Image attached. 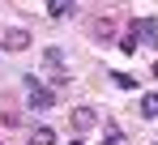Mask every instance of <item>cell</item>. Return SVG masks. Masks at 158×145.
<instances>
[{
    "instance_id": "10",
    "label": "cell",
    "mask_w": 158,
    "mask_h": 145,
    "mask_svg": "<svg viewBox=\"0 0 158 145\" xmlns=\"http://www.w3.org/2000/svg\"><path fill=\"white\" fill-rule=\"evenodd\" d=\"M111 81H115L120 90H137V77H132V72H111Z\"/></svg>"
},
{
    "instance_id": "7",
    "label": "cell",
    "mask_w": 158,
    "mask_h": 145,
    "mask_svg": "<svg viewBox=\"0 0 158 145\" xmlns=\"http://www.w3.org/2000/svg\"><path fill=\"white\" fill-rule=\"evenodd\" d=\"M77 13V0H47V17H69Z\"/></svg>"
},
{
    "instance_id": "15",
    "label": "cell",
    "mask_w": 158,
    "mask_h": 145,
    "mask_svg": "<svg viewBox=\"0 0 158 145\" xmlns=\"http://www.w3.org/2000/svg\"><path fill=\"white\" fill-rule=\"evenodd\" d=\"M0 145H4V141H0Z\"/></svg>"
},
{
    "instance_id": "2",
    "label": "cell",
    "mask_w": 158,
    "mask_h": 145,
    "mask_svg": "<svg viewBox=\"0 0 158 145\" xmlns=\"http://www.w3.org/2000/svg\"><path fill=\"white\" fill-rule=\"evenodd\" d=\"M128 34L137 39V47H158V22L154 17H137L128 26Z\"/></svg>"
},
{
    "instance_id": "9",
    "label": "cell",
    "mask_w": 158,
    "mask_h": 145,
    "mask_svg": "<svg viewBox=\"0 0 158 145\" xmlns=\"http://www.w3.org/2000/svg\"><path fill=\"white\" fill-rule=\"evenodd\" d=\"M30 145H56V132L52 128H34L30 132Z\"/></svg>"
},
{
    "instance_id": "12",
    "label": "cell",
    "mask_w": 158,
    "mask_h": 145,
    "mask_svg": "<svg viewBox=\"0 0 158 145\" xmlns=\"http://www.w3.org/2000/svg\"><path fill=\"white\" fill-rule=\"evenodd\" d=\"M120 51H124V56H132V51H137V39H132V34H128V39H120Z\"/></svg>"
},
{
    "instance_id": "11",
    "label": "cell",
    "mask_w": 158,
    "mask_h": 145,
    "mask_svg": "<svg viewBox=\"0 0 158 145\" xmlns=\"http://www.w3.org/2000/svg\"><path fill=\"white\" fill-rule=\"evenodd\" d=\"M103 145H124V137H120V128H107V141Z\"/></svg>"
},
{
    "instance_id": "13",
    "label": "cell",
    "mask_w": 158,
    "mask_h": 145,
    "mask_svg": "<svg viewBox=\"0 0 158 145\" xmlns=\"http://www.w3.org/2000/svg\"><path fill=\"white\" fill-rule=\"evenodd\" d=\"M150 72H154V77H158V64H154V68H150Z\"/></svg>"
},
{
    "instance_id": "16",
    "label": "cell",
    "mask_w": 158,
    "mask_h": 145,
    "mask_svg": "<svg viewBox=\"0 0 158 145\" xmlns=\"http://www.w3.org/2000/svg\"><path fill=\"white\" fill-rule=\"evenodd\" d=\"M154 145H158V141H154Z\"/></svg>"
},
{
    "instance_id": "14",
    "label": "cell",
    "mask_w": 158,
    "mask_h": 145,
    "mask_svg": "<svg viewBox=\"0 0 158 145\" xmlns=\"http://www.w3.org/2000/svg\"><path fill=\"white\" fill-rule=\"evenodd\" d=\"M69 145H81V141H69Z\"/></svg>"
},
{
    "instance_id": "5",
    "label": "cell",
    "mask_w": 158,
    "mask_h": 145,
    "mask_svg": "<svg viewBox=\"0 0 158 145\" xmlns=\"http://www.w3.org/2000/svg\"><path fill=\"white\" fill-rule=\"evenodd\" d=\"M69 120H73L77 132H90V128L98 124V111H94V107H73V111H69Z\"/></svg>"
},
{
    "instance_id": "6",
    "label": "cell",
    "mask_w": 158,
    "mask_h": 145,
    "mask_svg": "<svg viewBox=\"0 0 158 145\" xmlns=\"http://www.w3.org/2000/svg\"><path fill=\"white\" fill-rule=\"evenodd\" d=\"M90 39H94V43H111V39H115V22H111V17L90 22Z\"/></svg>"
},
{
    "instance_id": "8",
    "label": "cell",
    "mask_w": 158,
    "mask_h": 145,
    "mask_svg": "<svg viewBox=\"0 0 158 145\" xmlns=\"http://www.w3.org/2000/svg\"><path fill=\"white\" fill-rule=\"evenodd\" d=\"M158 115V94H141V120H154Z\"/></svg>"
},
{
    "instance_id": "3",
    "label": "cell",
    "mask_w": 158,
    "mask_h": 145,
    "mask_svg": "<svg viewBox=\"0 0 158 145\" xmlns=\"http://www.w3.org/2000/svg\"><path fill=\"white\" fill-rule=\"evenodd\" d=\"M26 94H30V111H52V107H56V94L43 85V81L26 85Z\"/></svg>"
},
{
    "instance_id": "1",
    "label": "cell",
    "mask_w": 158,
    "mask_h": 145,
    "mask_svg": "<svg viewBox=\"0 0 158 145\" xmlns=\"http://www.w3.org/2000/svg\"><path fill=\"white\" fill-rule=\"evenodd\" d=\"M43 68H47L52 90H64V85H69V60H64L60 47H47V51H43Z\"/></svg>"
},
{
    "instance_id": "4",
    "label": "cell",
    "mask_w": 158,
    "mask_h": 145,
    "mask_svg": "<svg viewBox=\"0 0 158 145\" xmlns=\"http://www.w3.org/2000/svg\"><path fill=\"white\" fill-rule=\"evenodd\" d=\"M0 47H4V51H26V47H30V34L22 30V26H13V30L0 34Z\"/></svg>"
}]
</instances>
